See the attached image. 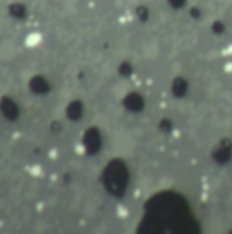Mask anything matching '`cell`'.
I'll list each match as a JSON object with an SVG mask.
<instances>
[{
	"mask_svg": "<svg viewBox=\"0 0 232 234\" xmlns=\"http://www.w3.org/2000/svg\"><path fill=\"white\" fill-rule=\"evenodd\" d=\"M160 55V47L156 41H146L142 45V56L147 60H153V59H157Z\"/></svg>",
	"mask_w": 232,
	"mask_h": 234,
	"instance_id": "cell-2",
	"label": "cell"
},
{
	"mask_svg": "<svg viewBox=\"0 0 232 234\" xmlns=\"http://www.w3.org/2000/svg\"><path fill=\"white\" fill-rule=\"evenodd\" d=\"M41 43V36L38 33H32L26 37V45L27 47H35Z\"/></svg>",
	"mask_w": 232,
	"mask_h": 234,
	"instance_id": "cell-4",
	"label": "cell"
},
{
	"mask_svg": "<svg viewBox=\"0 0 232 234\" xmlns=\"http://www.w3.org/2000/svg\"><path fill=\"white\" fill-rule=\"evenodd\" d=\"M15 55V47L10 43H4L3 45H0V59H11Z\"/></svg>",
	"mask_w": 232,
	"mask_h": 234,
	"instance_id": "cell-3",
	"label": "cell"
},
{
	"mask_svg": "<svg viewBox=\"0 0 232 234\" xmlns=\"http://www.w3.org/2000/svg\"><path fill=\"white\" fill-rule=\"evenodd\" d=\"M112 145H113L115 152L119 155H130L135 148L134 138L127 133H117L112 140Z\"/></svg>",
	"mask_w": 232,
	"mask_h": 234,
	"instance_id": "cell-1",
	"label": "cell"
}]
</instances>
